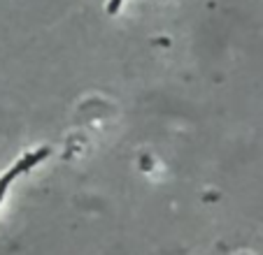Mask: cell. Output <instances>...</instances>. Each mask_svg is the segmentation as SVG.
Instances as JSON below:
<instances>
[{
  "instance_id": "1",
  "label": "cell",
  "mask_w": 263,
  "mask_h": 255,
  "mask_svg": "<svg viewBox=\"0 0 263 255\" xmlns=\"http://www.w3.org/2000/svg\"><path fill=\"white\" fill-rule=\"evenodd\" d=\"M49 156V148L47 146H42V148H37V151H28L26 156H21L19 160L14 162V165L7 169L3 177H0V202L5 200V195H7V190H10V186L14 183V179H19L21 174H26V172H30L33 167H37L45 158Z\"/></svg>"
}]
</instances>
